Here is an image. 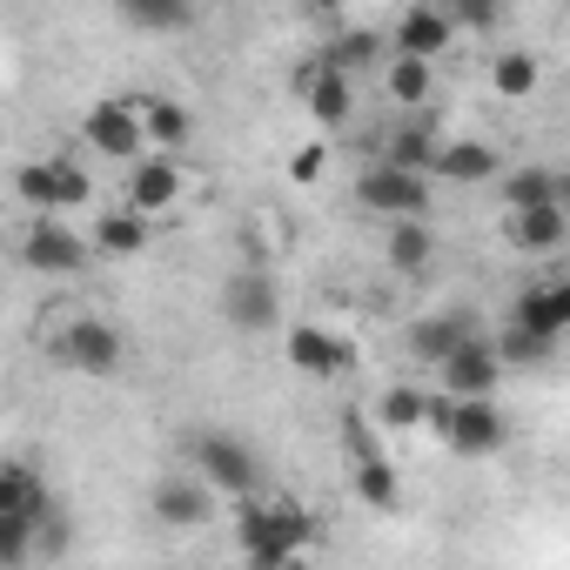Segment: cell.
Listing matches in <instances>:
<instances>
[{"label":"cell","instance_id":"cell-21","mask_svg":"<svg viewBox=\"0 0 570 570\" xmlns=\"http://www.w3.org/2000/svg\"><path fill=\"white\" fill-rule=\"evenodd\" d=\"M470 336H476V316H416L403 343H410L416 363H443V356H450L456 343H470Z\"/></svg>","mask_w":570,"mask_h":570},{"label":"cell","instance_id":"cell-19","mask_svg":"<svg viewBox=\"0 0 570 570\" xmlns=\"http://www.w3.org/2000/svg\"><path fill=\"white\" fill-rule=\"evenodd\" d=\"M148 235H155V215H141V208H128V202L95 222V248H101L108 262H135V255L148 248Z\"/></svg>","mask_w":570,"mask_h":570},{"label":"cell","instance_id":"cell-2","mask_svg":"<svg viewBox=\"0 0 570 570\" xmlns=\"http://www.w3.org/2000/svg\"><path fill=\"white\" fill-rule=\"evenodd\" d=\"M423 430H430L450 456H463V463H490V456L510 443V423H503L497 396H450V390H436Z\"/></svg>","mask_w":570,"mask_h":570},{"label":"cell","instance_id":"cell-16","mask_svg":"<svg viewBox=\"0 0 570 570\" xmlns=\"http://www.w3.org/2000/svg\"><path fill=\"white\" fill-rule=\"evenodd\" d=\"M181 188H188V175L155 148L148 161H135V175H128V195H121V202H128V208H141V215H168V208L181 202Z\"/></svg>","mask_w":570,"mask_h":570},{"label":"cell","instance_id":"cell-26","mask_svg":"<svg viewBox=\"0 0 570 570\" xmlns=\"http://www.w3.org/2000/svg\"><path fill=\"white\" fill-rule=\"evenodd\" d=\"M436 155H443V135H436V121H410V128H396V135L383 141V161H396V168H416V175H436Z\"/></svg>","mask_w":570,"mask_h":570},{"label":"cell","instance_id":"cell-1","mask_svg":"<svg viewBox=\"0 0 570 570\" xmlns=\"http://www.w3.org/2000/svg\"><path fill=\"white\" fill-rule=\"evenodd\" d=\"M235 537H242V557L255 570H275V563H296L316 550V517L296 503V497H242L235 510Z\"/></svg>","mask_w":570,"mask_h":570},{"label":"cell","instance_id":"cell-23","mask_svg":"<svg viewBox=\"0 0 570 570\" xmlns=\"http://www.w3.org/2000/svg\"><path fill=\"white\" fill-rule=\"evenodd\" d=\"M383 88H390V101H396V108L430 115V95H436V61H423V55H396V61H390V75H383Z\"/></svg>","mask_w":570,"mask_h":570},{"label":"cell","instance_id":"cell-25","mask_svg":"<svg viewBox=\"0 0 570 570\" xmlns=\"http://www.w3.org/2000/svg\"><path fill=\"white\" fill-rule=\"evenodd\" d=\"M115 14L135 35H188L195 28V0H115Z\"/></svg>","mask_w":570,"mask_h":570},{"label":"cell","instance_id":"cell-20","mask_svg":"<svg viewBox=\"0 0 570 570\" xmlns=\"http://www.w3.org/2000/svg\"><path fill=\"white\" fill-rule=\"evenodd\" d=\"M383 255H390L396 275H430V262H436V228H430V215H403V222H390Z\"/></svg>","mask_w":570,"mask_h":570},{"label":"cell","instance_id":"cell-15","mask_svg":"<svg viewBox=\"0 0 570 570\" xmlns=\"http://www.w3.org/2000/svg\"><path fill=\"white\" fill-rule=\"evenodd\" d=\"M282 356H289V370H303V376H343L356 363V350L343 336L316 330V323H296L289 336H282Z\"/></svg>","mask_w":570,"mask_h":570},{"label":"cell","instance_id":"cell-28","mask_svg":"<svg viewBox=\"0 0 570 570\" xmlns=\"http://www.w3.org/2000/svg\"><path fill=\"white\" fill-rule=\"evenodd\" d=\"M350 483L370 510H396L403 503V483H396V463L376 450V456H350Z\"/></svg>","mask_w":570,"mask_h":570},{"label":"cell","instance_id":"cell-33","mask_svg":"<svg viewBox=\"0 0 570 570\" xmlns=\"http://www.w3.org/2000/svg\"><path fill=\"white\" fill-rule=\"evenodd\" d=\"M323 175H330V141H309V148H296V155H289V181H303V188H309V181H323Z\"/></svg>","mask_w":570,"mask_h":570},{"label":"cell","instance_id":"cell-11","mask_svg":"<svg viewBox=\"0 0 570 570\" xmlns=\"http://www.w3.org/2000/svg\"><path fill=\"white\" fill-rule=\"evenodd\" d=\"M215 497H222V490L195 470V476H161V483L148 490V510H155L168 530H202V523L215 517Z\"/></svg>","mask_w":570,"mask_h":570},{"label":"cell","instance_id":"cell-12","mask_svg":"<svg viewBox=\"0 0 570 570\" xmlns=\"http://www.w3.org/2000/svg\"><path fill=\"white\" fill-rule=\"evenodd\" d=\"M456 21H450V8H443V0H416V8L390 28V48L396 55H423V61H443L450 48H456Z\"/></svg>","mask_w":570,"mask_h":570},{"label":"cell","instance_id":"cell-30","mask_svg":"<svg viewBox=\"0 0 570 570\" xmlns=\"http://www.w3.org/2000/svg\"><path fill=\"white\" fill-rule=\"evenodd\" d=\"M503 208H530V202H557V168H510L497 175Z\"/></svg>","mask_w":570,"mask_h":570},{"label":"cell","instance_id":"cell-31","mask_svg":"<svg viewBox=\"0 0 570 570\" xmlns=\"http://www.w3.org/2000/svg\"><path fill=\"white\" fill-rule=\"evenodd\" d=\"M550 350H557V343H543V336H537V330H523V323H503V336H497V356H503L510 370L550 363Z\"/></svg>","mask_w":570,"mask_h":570},{"label":"cell","instance_id":"cell-22","mask_svg":"<svg viewBox=\"0 0 570 570\" xmlns=\"http://www.w3.org/2000/svg\"><path fill=\"white\" fill-rule=\"evenodd\" d=\"M537 88H543V61H537L530 48H503V55L490 61V95H497V101L517 108V101H530Z\"/></svg>","mask_w":570,"mask_h":570},{"label":"cell","instance_id":"cell-3","mask_svg":"<svg viewBox=\"0 0 570 570\" xmlns=\"http://www.w3.org/2000/svg\"><path fill=\"white\" fill-rule=\"evenodd\" d=\"M14 195H21L35 215H61V208H81V202L95 195V181H88V168H81L75 155H41V161H21Z\"/></svg>","mask_w":570,"mask_h":570},{"label":"cell","instance_id":"cell-18","mask_svg":"<svg viewBox=\"0 0 570 570\" xmlns=\"http://www.w3.org/2000/svg\"><path fill=\"white\" fill-rule=\"evenodd\" d=\"M497 175H503V161L490 141H443V155H436V188H483Z\"/></svg>","mask_w":570,"mask_h":570},{"label":"cell","instance_id":"cell-5","mask_svg":"<svg viewBox=\"0 0 570 570\" xmlns=\"http://www.w3.org/2000/svg\"><path fill=\"white\" fill-rule=\"evenodd\" d=\"M121 356H128V343L108 316H75V323L55 330V363L75 370V376H115Z\"/></svg>","mask_w":570,"mask_h":570},{"label":"cell","instance_id":"cell-17","mask_svg":"<svg viewBox=\"0 0 570 570\" xmlns=\"http://www.w3.org/2000/svg\"><path fill=\"white\" fill-rule=\"evenodd\" d=\"M0 517H21V523H41L55 517V497L48 483L35 476V463H0Z\"/></svg>","mask_w":570,"mask_h":570},{"label":"cell","instance_id":"cell-7","mask_svg":"<svg viewBox=\"0 0 570 570\" xmlns=\"http://www.w3.org/2000/svg\"><path fill=\"white\" fill-rule=\"evenodd\" d=\"M275 316H282V289H275V275L262 262H248V268H235L222 282V323L228 330L262 336V330H275Z\"/></svg>","mask_w":570,"mask_h":570},{"label":"cell","instance_id":"cell-6","mask_svg":"<svg viewBox=\"0 0 570 570\" xmlns=\"http://www.w3.org/2000/svg\"><path fill=\"white\" fill-rule=\"evenodd\" d=\"M188 456H195V470H202L222 497H235V503L262 490V463H255V450H248L242 436H228V430H202Z\"/></svg>","mask_w":570,"mask_h":570},{"label":"cell","instance_id":"cell-10","mask_svg":"<svg viewBox=\"0 0 570 570\" xmlns=\"http://www.w3.org/2000/svg\"><path fill=\"white\" fill-rule=\"evenodd\" d=\"M503 370H510V363L497 356V336H483V330H476L470 343H456V350L436 363V376H443L450 396H497V390H503Z\"/></svg>","mask_w":570,"mask_h":570},{"label":"cell","instance_id":"cell-34","mask_svg":"<svg viewBox=\"0 0 570 570\" xmlns=\"http://www.w3.org/2000/svg\"><path fill=\"white\" fill-rule=\"evenodd\" d=\"M370 55H376V41H370V35H350V41L336 48V61H343V68H363Z\"/></svg>","mask_w":570,"mask_h":570},{"label":"cell","instance_id":"cell-24","mask_svg":"<svg viewBox=\"0 0 570 570\" xmlns=\"http://www.w3.org/2000/svg\"><path fill=\"white\" fill-rule=\"evenodd\" d=\"M135 108H141V128H148V148H161V155H175L188 135H195V115L181 108V101H168V95H135Z\"/></svg>","mask_w":570,"mask_h":570},{"label":"cell","instance_id":"cell-35","mask_svg":"<svg viewBox=\"0 0 570 570\" xmlns=\"http://www.w3.org/2000/svg\"><path fill=\"white\" fill-rule=\"evenodd\" d=\"M550 289H557V309H563V330H570V275H563V282H550Z\"/></svg>","mask_w":570,"mask_h":570},{"label":"cell","instance_id":"cell-36","mask_svg":"<svg viewBox=\"0 0 570 570\" xmlns=\"http://www.w3.org/2000/svg\"><path fill=\"white\" fill-rule=\"evenodd\" d=\"M309 14H343V0H303Z\"/></svg>","mask_w":570,"mask_h":570},{"label":"cell","instance_id":"cell-8","mask_svg":"<svg viewBox=\"0 0 570 570\" xmlns=\"http://www.w3.org/2000/svg\"><path fill=\"white\" fill-rule=\"evenodd\" d=\"M81 141H88L95 155H108V161H141V148H148V128H141V108H135V95L95 101V108L81 115Z\"/></svg>","mask_w":570,"mask_h":570},{"label":"cell","instance_id":"cell-27","mask_svg":"<svg viewBox=\"0 0 570 570\" xmlns=\"http://www.w3.org/2000/svg\"><path fill=\"white\" fill-rule=\"evenodd\" d=\"M510 323L537 330L543 343H563V336H570V330H563V309H557V289H550V282H530V289H517V303H510Z\"/></svg>","mask_w":570,"mask_h":570},{"label":"cell","instance_id":"cell-14","mask_svg":"<svg viewBox=\"0 0 570 570\" xmlns=\"http://www.w3.org/2000/svg\"><path fill=\"white\" fill-rule=\"evenodd\" d=\"M503 235L517 255H550L570 242V208L563 202H530V208H510L503 215Z\"/></svg>","mask_w":570,"mask_h":570},{"label":"cell","instance_id":"cell-37","mask_svg":"<svg viewBox=\"0 0 570 570\" xmlns=\"http://www.w3.org/2000/svg\"><path fill=\"white\" fill-rule=\"evenodd\" d=\"M557 202H563V208H570V168H563V175H557Z\"/></svg>","mask_w":570,"mask_h":570},{"label":"cell","instance_id":"cell-29","mask_svg":"<svg viewBox=\"0 0 570 570\" xmlns=\"http://www.w3.org/2000/svg\"><path fill=\"white\" fill-rule=\"evenodd\" d=\"M430 390H410V383H396V390H383V403H376V423L383 430H423L430 423Z\"/></svg>","mask_w":570,"mask_h":570},{"label":"cell","instance_id":"cell-9","mask_svg":"<svg viewBox=\"0 0 570 570\" xmlns=\"http://www.w3.org/2000/svg\"><path fill=\"white\" fill-rule=\"evenodd\" d=\"M95 255H101V248L81 242L61 215H35V228H28V242H21V262H28L35 275H81Z\"/></svg>","mask_w":570,"mask_h":570},{"label":"cell","instance_id":"cell-4","mask_svg":"<svg viewBox=\"0 0 570 570\" xmlns=\"http://www.w3.org/2000/svg\"><path fill=\"white\" fill-rule=\"evenodd\" d=\"M430 188H436V175H416V168H396V161H370L356 175V208L363 215H390V222L430 215Z\"/></svg>","mask_w":570,"mask_h":570},{"label":"cell","instance_id":"cell-13","mask_svg":"<svg viewBox=\"0 0 570 570\" xmlns=\"http://www.w3.org/2000/svg\"><path fill=\"white\" fill-rule=\"evenodd\" d=\"M296 81H303V108H309V121H316L323 135H336V128L356 115V95H350V68H343L336 55H330L323 68H303Z\"/></svg>","mask_w":570,"mask_h":570},{"label":"cell","instance_id":"cell-32","mask_svg":"<svg viewBox=\"0 0 570 570\" xmlns=\"http://www.w3.org/2000/svg\"><path fill=\"white\" fill-rule=\"evenodd\" d=\"M443 8L463 35H497L503 28V0H443Z\"/></svg>","mask_w":570,"mask_h":570}]
</instances>
